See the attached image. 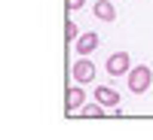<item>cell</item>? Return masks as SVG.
<instances>
[{"label": "cell", "instance_id": "6da1fadb", "mask_svg": "<svg viewBox=\"0 0 153 140\" xmlns=\"http://www.w3.org/2000/svg\"><path fill=\"white\" fill-rule=\"evenodd\" d=\"M126 79H129V92H132V95H144L147 88L153 85V70H150L147 64L129 67V73H126Z\"/></svg>", "mask_w": 153, "mask_h": 140}, {"label": "cell", "instance_id": "7a4b0ae2", "mask_svg": "<svg viewBox=\"0 0 153 140\" xmlns=\"http://www.w3.org/2000/svg\"><path fill=\"white\" fill-rule=\"evenodd\" d=\"M129 67H132V55L126 52V49L113 52V55L104 61V70H107V76H126V73H129Z\"/></svg>", "mask_w": 153, "mask_h": 140}, {"label": "cell", "instance_id": "3957f363", "mask_svg": "<svg viewBox=\"0 0 153 140\" xmlns=\"http://www.w3.org/2000/svg\"><path fill=\"white\" fill-rule=\"evenodd\" d=\"M71 76H74V79L80 82V85L92 82V79H95V64H92V61H89L86 55H80V61H76V64L71 67Z\"/></svg>", "mask_w": 153, "mask_h": 140}, {"label": "cell", "instance_id": "277c9868", "mask_svg": "<svg viewBox=\"0 0 153 140\" xmlns=\"http://www.w3.org/2000/svg\"><path fill=\"white\" fill-rule=\"evenodd\" d=\"M98 43H101V40H98V34H95V31H89V34H80V37L74 40V49H76V55H86V58H89V55L98 49Z\"/></svg>", "mask_w": 153, "mask_h": 140}, {"label": "cell", "instance_id": "5b68a950", "mask_svg": "<svg viewBox=\"0 0 153 140\" xmlns=\"http://www.w3.org/2000/svg\"><path fill=\"white\" fill-rule=\"evenodd\" d=\"M83 104H86V92H83L80 85H74V88L65 92V113H68V116H74Z\"/></svg>", "mask_w": 153, "mask_h": 140}, {"label": "cell", "instance_id": "8992f818", "mask_svg": "<svg viewBox=\"0 0 153 140\" xmlns=\"http://www.w3.org/2000/svg\"><path fill=\"white\" fill-rule=\"evenodd\" d=\"M95 100H98L101 107L120 110V92H113L110 85H95Z\"/></svg>", "mask_w": 153, "mask_h": 140}, {"label": "cell", "instance_id": "52a82bcc", "mask_svg": "<svg viewBox=\"0 0 153 140\" xmlns=\"http://www.w3.org/2000/svg\"><path fill=\"white\" fill-rule=\"evenodd\" d=\"M95 18L101 21H117V6L110 0H95Z\"/></svg>", "mask_w": 153, "mask_h": 140}, {"label": "cell", "instance_id": "ba28073f", "mask_svg": "<svg viewBox=\"0 0 153 140\" xmlns=\"http://www.w3.org/2000/svg\"><path fill=\"white\" fill-rule=\"evenodd\" d=\"M76 113H80V116H86V119H101V116H104V107L95 100V104H83Z\"/></svg>", "mask_w": 153, "mask_h": 140}, {"label": "cell", "instance_id": "9c48e42d", "mask_svg": "<svg viewBox=\"0 0 153 140\" xmlns=\"http://www.w3.org/2000/svg\"><path fill=\"white\" fill-rule=\"evenodd\" d=\"M76 37H80V28H76V24H74V21L68 18V21H65V40H68V46H71V43L76 40Z\"/></svg>", "mask_w": 153, "mask_h": 140}, {"label": "cell", "instance_id": "30bf717a", "mask_svg": "<svg viewBox=\"0 0 153 140\" xmlns=\"http://www.w3.org/2000/svg\"><path fill=\"white\" fill-rule=\"evenodd\" d=\"M65 6H68V12H76L86 6V0H65Z\"/></svg>", "mask_w": 153, "mask_h": 140}]
</instances>
